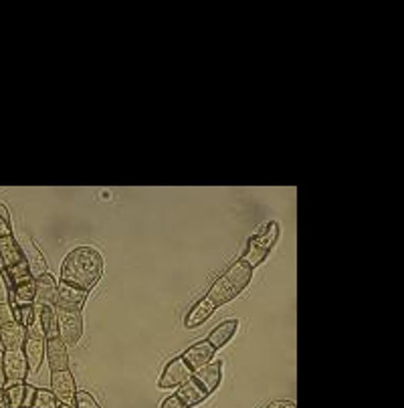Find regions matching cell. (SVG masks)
Returning a JSON list of instances; mask_svg holds the SVG:
<instances>
[{"mask_svg":"<svg viewBox=\"0 0 404 408\" xmlns=\"http://www.w3.org/2000/svg\"><path fill=\"white\" fill-rule=\"evenodd\" d=\"M45 346H47V340L40 331L39 324H35L33 328L26 329V340L25 346H23V352H25L26 362H28V370L31 372H37L45 360Z\"/></svg>","mask_w":404,"mask_h":408,"instance_id":"7","label":"cell"},{"mask_svg":"<svg viewBox=\"0 0 404 408\" xmlns=\"http://www.w3.org/2000/svg\"><path fill=\"white\" fill-rule=\"evenodd\" d=\"M192 378H195V380L198 382L209 395H212V392L221 386L222 382V362L221 360H212V362L207 364V366L195 370Z\"/></svg>","mask_w":404,"mask_h":408,"instance_id":"14","label":"cell"},{"mask_svg":"<svg viewBox=\"0 0 404 408\" xmlns=\"http://www.w3.org/2000/svg\"><path fill=\"white\" fill-rule=\"evenodd\" d=\"M59 408H75V404H69V402H59Z\"/></svg>","mask_w":404,"mask_h":408,"instance_id":"32","label":"cell"},{"mask_svg":"<svg viewBox=\"0 0 404 408\" xmlns=\"http://www.w3.org/2000/svg\"><path fill=\"white\" fill-rule=\"evenodd\" d=\"M0 259H2V271L6 273L9 281L31 275L23 247L18 245V241L13 235L0 238Z\"/></svg>","mask_w":404,"mask_h":408,"instance_id":"4","label":"cell"},{"mask_svg":"<svg viewBox=\"0 0 404 408\" xmlns=\"http://www.w3.org/2000/svg\"><path fill=\"white\" fill-rule=\"evenodd\" d=\"M37 319H39L40 331L45 336V340H55L59 338V319H57V307L47 305L37 309Z\"/></svg>","mask_w":404,"mask_h":408,"instance_id":"20","label":"cell"},{"mask_svg":"<svg viewBox=\"0 0 404 408\" xmlns=\"http://www.w3.org/2000/svg\"><path fill=\"white\" fill-rule=\"evenodd\" d=\"M11 302V281L4 271H0V305Z\"/></svg>","mask_w":404,"mask_h":408,"instance_id":"26","label":"cell"},{"mask_svg":"<svg viewBox=\"0 0 404 408\" xmlns=\"http://www.w3.org/2000/svg\"><path fill=\"white\" fill-rule=\"evenodd\" d=\"M87 302V291L79 290L71 283H57V303L55 307L57 309H83V305Z\"/></svg>","mask_w":404,"mask_h":408,"instance_id":"11","label":"cell"},{"mask_svg":"<svg viewBox=\"0 0 404 408\" xmlns=\"http://www.w3.org/2000/svg\"><path fill=\"white\" fill-rule=\"evenodd\" d=\"M102 275H104V257L99 250L87 245L75 247L71 253H67L61 265V281L71 283L87 293L99 283Z\"/></svg>","mask_w":404,"mask_h":408,"instance_id":"2","label":"cell"},{"mask_svg":"<svg viewBox=\"0 0 404 408\" xmlns=\"http://www.w3.org/2000/svg\"><path fill=\"white\" fill-rule=\"evenodd\" d=\"M6 396V408H31L37 388L26 382H6L2 388Z\"/></svg>","mask_w":404,"mask_h":408,"instance_id":"10","label":"cell"},{"mask_svg":"<svg viewBox=\"0 0 404 408\" xmlns=\"http://www.w3.org/2000/svg\"><path fill=\"white\" fill-rule=\"evenodd\" d=\"M45 360L49 362L51 372H61L69 370V352H67V343L61 338L47 340L45 346Z\"/></svg>","mask_w":404,"mask_h":408,"instance_id":"15","label":"cell"},{"mask_svg":"<svg viewBox=\"0 0 404 408\" xmlns=\"http://www.w3.org/2000/svg\"><path fill=\"white\" fill-rule=\"evenodd\" d=\"M160 408H188V407L184 404L178 396L172 395V396H168V398H164V402L160 404Z\"/></svg>","mask_w":404,"mask_h":408,"instance_id":"28","label":"cell"},{"mask_svg":"<svg viewBox=\"0 0 404 408\" xmlns=\"http://www.w3.org/2000/svg\"><path fill=\"white\" fill-rule=\"evenodd\" d=\"M25 340H26V328H23L18 321H13V324L0 328V346H2L4 352L23 350Z\"/></svg>","mask_w":404,"mask_h":408,"instance_id":"17","label":"cell"},{"mask_svg":"<svg viewBox=\"0 0 404 408\" xmlns=\"http://www.w3.org/2000/svg\"><path fill=\"white\" fill-rule=\"evenodd\" d=\"M0 408H6V396H4L2 388H0Z\"/></svg>","mask_w":404,"mask_h":408,"instance_id":"31","label":"cell"},{"mask_svg":"<svg viewBox=\"0 0 404 408\" xmlns=\"http://www.w3.org/2000/svg\"><path fill=\"white\" fill-rule=\"evenodd\" d=\"M75 408H102V407L97 404V400H95L89 392L77 390V395H75Z\"/></svg>","mask_w":404,"mask_h":408,"instance_id":"25","label":"cell"},{"mask_svg":"<svg viewBox=\"0 0 404 408\" xmlns=\"http://www.w3.org/2000/svg\"><path fill=\"white\" fill-rule=\"evenodd\" d=\"M176 396L182 400L184 404L188 408H195L198 407L200 402H204L207 398H209V392L198 384V382L195 380V378H190L188 382H184L182 386H178V392H176Z\"/></svg>","mask_w":404,"mask_h":408,"instance_id":"18","label":"cell"},{"mask_svg":"<svg viewBox=\"0 0 404 408\" xmlns=\"http://www.w3.org/2000/svg\"><path fill=\"white\" fill-rule=\"evenodd\" d=\"M2 368H4V380L9 382V384L11 382H25L28 372H31L23 350L4 352V355H2Z\"/></svg>","mask_w":404,"mask_h":408,"instance_id":"8","label":"cell"},{"mask_svg":"<svg viewBox=\"0 0 404 408\" xmlns=\"http://www.w3.org/2000/svg\"><path fill=\"white\" fill-rule=\"evenodd\" d=\"M0 271H2V259H0Z\"/></svg>","mask_w":404,"mask_h":408,"instance_id":"33","label":"cell"},{"mask_svg":"<svg viewBox=\"0 0 404 408\" xmlns=\"http://www.w3.org/2000/svg\"><path fill=\"white\" fill-rule=\"evenodd\" d=\"M2 355H4V352L0 350V384L4 382V368H2Z\"/></svg>","mask_w":404,"mask_h":408,"instance_id":"30","label":"cell"},{"mask_svg":"<svg viewBox=\"0 0 404 408\" xmlns=\"http://www.w3.org/2000/svg\"><path fill=\"white\" fill-rule=\"evenodd\" d=\"M214 352H217V350H214L207 340H202V342L192 343V346L184 352L182 358L186 360V364H188L190 368L198 370L214 360Z\"/></svg>","mask_w":404,"mask_h":408,"instance_id":"16","label":"cell"},{"mask_svg":"<svg viewBox=\"0 0 404 408\" xmlns=\"http://www.w3.org/2000/svg\"><path fill=\"white\" fill-rule=\"evenodd\" d=\"M26 257V263H28V269H31V275L35 277H40L45 275V273H49L47 271V263H45V257L40 255L39 247L31 241L28 243V247H26V250H23Z\"/></svg>","mask_w":404,"mask_h":408,"instance_id":"21","label":"cell"},{"mask_svg":"<svg viewBox=\"0 0 404 408\" xmlns=\"http://www.w3.org/2000/svg\"><path fill=\"white\" fill-rule=\"evenodd\" d=\"M251 279H253V269H251L243 259H239L236 263L231 265V267L210 285L207 295H204L202 299H198V302L190 307V311L184 317V328H200L207 319H210V316H212L219 307L226 305L229 302H233L239 293H243V290L251 283Z\"/></svg>","mask_w":404,"mask_h":408,"instance_id":"1","label":"cell"},{"mask_svg":"<svg viewBox=\"0 0 404 408\" xmlns=\"http://www.w3.org/2000/svg\"><path fill=\"white\" fill-rule=\"evenodd\" d=\"M236 328H239V319H226V321L219 324L217 328L210 331L207 342H209L214 350H221V348H224L226 343L233 340V336L236 333Z\"/></svg>","mask_w":404,"mask_h":408,"instance_id":"19","label":"cell"},{"mask_svg":"<svg viewBox=\"0 0 404 408\" xmlns=\"http://www.w3.org/2000/svg\"><path fill=\"white\" fill-rule=\"evenodd\" d=\"M192 374H195V370L186 364L182 355H176L166 364V368L162 370V376L158 380V388H162V390L178 388V386H182L184 382L190 380Z\"/></svg>","mask_w":404,"mask_h":408,"instance_id":"5","label":"cell"},{"mask_svg":"<svg viewBox=\"0 0 404 408\" xmlns=\"http://www.w3.org/2000/svg\"><path fill=\"white\" fill-rule=\"evenodd\" d=\"M279 233H281V224L277 221H269L259 233H255L253 237L249 238L247 249H245L241 259L255 271L259 265L265 263V259L273 250V247L277 245V238H279Z\"/></svg>","mask_w":404,"mask_h":408,"instance_id":"3","label":"cell"},{"mask_svg":"<svg viewBox=\"0 0 404 408\" xmlns=\"http://www.w3.org/2000/svg\"><path fill=\"white\" fill-rule=\"evenodd\" d=\"M51 392L57 396L59 402H69L75 404V395L77 386L71 370H61V372H51Z\"/></svg>","mask_w":404,"mask_h":408,"instance_id":"9","label":"cell"},{"mask_svg":"<svg viewBox=\"0 0 404 408\" xmlns=\"http://www.w3.org/2000/svg\"><path fill=\"white\" fill-rule=\"evenodd\" d=\"M13 321H16L14 319V309L11 303H2L0 305V328L2 326H9V324H13Z\"/></svg>","mask_w":404,"mask_h":408,"instance_id":"27","label":"cell"},{"mask_svg":"<svg viewBox=\"0 0 404 408\" xmlns=\"http://www.w3.org/2000/svg\"><path fill=\"white\" fill-rule=\"evenodd\" d=\"M14 309V319L23 326V328H33L35 324H39L37 319V309H35V303L33 305H21V307H13Z\"/></svg>","mask_w":404,"mask_h":408,"instance_id":"22","label":"cell"},{"mask_svg":"<svg viewBox=\"0 0 404 408\" xmlns=\"http://www.w3.org/2000/svg\"><path fill=\"white\" fill-rule=\"evenodd\" d=\"M13 235V224H11V212L4 202H0V238Z\"/></svg>","mask_w":404,"mask_h":408,"instance_id":"24","label":"cell"},{"mask_svg":"<svg viewBox=\"0 0 404 408\" xmlns=\"http://www.w3.org/2000/svg\"><path fill=\"white\" fill-rule=\"evenodd\" d=\"M267 408H297V407H295V402H291V400H275V402H271Z\"/></svg>","mask_w":404,"mask_h":408,"instance_id":"29","label":"cell"},{"mask_svg":"<svg viewBox=\"0 0 404 408\" xmlns=\"http://www.w3.org/2000/svg\"><path fill=\"white\" fill-rule=\"evenodd\" d=\"M31 408H59V400L47 388H37Z\"/></svg>","mask_w":404,"mask_h":408,"instance_id":"23","label":"cell"},{"mask_svg":"<svg viewBox=\"0 0 404 408\" xmlns=\"http://www.w3.org/2000/svg\"><path fill=\"white\" fill-rule=\"evenodd\" d=\"M11 305H33L35 303V277L26 275L11 281Z\"/></svg>","mask_w":404,"mask_h":408,"instance_id":"12","label":"cell"},{"mask_svg":"<svg viewBox=\"0 0 404 408\" xmlns=\"http://www.w3.org/2000/svg\"><path fill=\"white\" fill-rule=\"evenodd\" d=\"M57 303V281L53 279L51 273H45L35 279V309Z\"/></svg>","mask_w":404,"mask_h":408,"instance_id":"13","label":"cell"},{"mask_svg":"<svg viewBox=\"0 0 404 408\" xmlns=\"http://www.w3.org/2000/svg\"><path fill=\"white\" fill-rule=\"evenodd\" d=\"M59 338L67 346H75L83 336V316L79 309H57Z\"/></svg>","mask_w":404,"mask_h":408,"instance_id":"6","label":"cell"}]
</instances>
